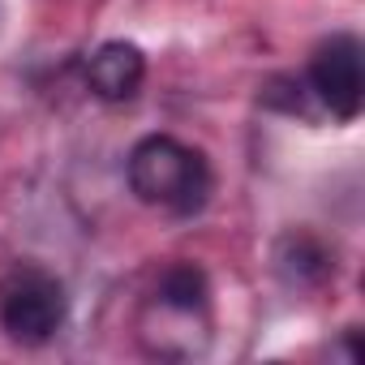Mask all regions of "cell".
<instances>
[{
  "instance_id": "obj_4",
  "label": "cell",
  "mask_w": 365,
  "mask_h": 365,
  "mask_svg": "<svg viewBox=\"0 0 365 365\" xmlns=\"http://www.w3.org/2000/svg\"><path fill=\"white\" fill-rule=\"evenodd\" d=\"M142 78H146V56H142V48L129 43V39H108V43H99V48L91 52V61H86V86H91L99 99H108V103L133 99L138 86H142Z\"/></svg>"
},
{
  "instance_id": "obj_7",
  "label": "cell",
  "mask_w": 365,
  "mask_h": 365,
  "mask_svg": "<svg viewBox=\"0 0 365 365\" xmlns=\"http://www.w3.org/2000/svg\"><path fill=\"white\" fill-rule=\"evenodd\" d=\"M262 103L267 108H279L288 116H305L309 103H305V82L292 78V73H279V78H267L262 82Z\"/></svg>"
},
{
  "instance_id": "obj_5",
  "label": "cell",
  "mask_w": 365,
  "mask_h": 365,
  "mask_svg": "<svg viewBox=\"0 0 365 365\" xmlns=\"http://www.w3.org/2000/svg\"><path fill=\"white\" fill-rule=\"evenodd\" d=\"M271 262H275V275H279L288 288H318V284H327V275L335 271L331 250H327L314 232H305V228H288V232L275 241Z\"/></svg>"
},
{
  "instance_id": "obj_6",
  "label": "cell",
  "mask_w": 365,
  "mask_h": 365,
  "mask_svg": "<svg viewBox=\"0 0 365 365\" xmlns=\"http://www.w3.org/2000/svg\"><path fill=\"white\" fill-rule=\"evenodd\" d=\"M159 309L163 314H180V318H198L207 314V301H211V284H207V271L194 267V262H172L163 275H159Z\"/></svg>"
},
{
  "instance_id": "obj_1",
  "label": "cell",
  "mask_w": 365,
  "mask_h": 365,
  "mask_svg": "<svg viewBox=\"0 0 365 365\" xmlns=\"http://www.w3.org/2000/svg\"><path fill=\"white\" fill-rule=\"evenodd\" d=\"M129 190L168 215H198L211 198V163L172 133H146L129 150Z\"/></svg>"
},
{
  "instance_id": "obj_3",
  "label": "cell",
  "mask_w": 365,
  "mask_h": 365,
  "mask_svg": "<svg viewBox=\"0 0 365 365\" xmlns=\"http://www.w3.org/2000/svg\"><path fill=\"white\" fill-rule=\"evenodd\" d=\"M309 91L314 99L339 116L356 120L365 103V65H361V39L356 35H331L309 56Z\"/></svg>"
},
{
  "instance_id": "obj_2",
  "label": "cell",
  "mask_w": 365,
  "mask_h": 365,
  "mask_svg": "<svg viewBox=\"0 0 365 365\" xmlns=\"http://www.w3.org/2000/svg\"><path fill=\"white\" fill-rule=\"evenodd\" d=\"M65 314H69V297L61 279H52L48 271H26L9 279L5 292H0V331L22 348H39L56 339V331L65 327Z\"/></svg>"
}]
</instances>
